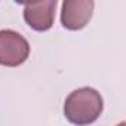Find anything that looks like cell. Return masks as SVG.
<instances>
[{"label":"cell","instance_id":"6da1fadb","mask_svg":"<svg viewBox=\"0 0 126 126\" xmlns=\"http://www.w3.org/2000/svg\"><path fill=\"white\" fill-rule=\"evenodd\" d=\"M102 110V96L96 89L88 86L73 91L64 102V116L70 123L77 126H86L96 122Z\"/></svg>","mask_w":126,"mask_h":126},{"label":"cell","instance_id":"7a4b0ae2","mask_svg":"<svg viewBox=\"0 0 126 126\" xmlns=\"http://www.w3.org/2000/svg\"><path fill=\"white\" fill-rule=\"evenodd\" d=\"M30 45L14 30H0V65L18 67L28 59Z\"/></svg>","mask_w":126,"mask_h":126},{"label":"cell","instance_id":"3957f363","mask_svg":"<svg viewBox=\"0 0 126 126\" xmlns=\"http://www.w3.org/2000/svg\"><path fill=\"white\" fill-rule=\"evenodd\" d=\"M95 3L92 0H65L61 9V24L70 31H79L86 27L92 18Z\"/></svg>","mask_w":126,"mask_h":126},{"label":"cell","instance_id":"277c9868","mask_svg":"<svg viewBox=\"0 0 126 126\" xmlns=\"http://www.w3.org/2000/svg\"><path fill=\"white\" fill-rule=\"evenodd\" d=\"M56 0H43L36 3H27L24 6V19L36 31H47L55 21Z\"/></svg>","mask_w":126,"mask_h":126},{"label":"cell","instance_id":"5b68a950","mask_svg":"<svg viewBox=\"0 0 126 126\" xmlns=\"http://www.w3.org/2000/svg\"><path fill=\"white\" fill-rule=\"evenodd\" d=\"M117 126H125V123H123V122H122V123H119V125H117Z\"/></svg>","mask_w":126,"mask_h":126}]
</instances>
